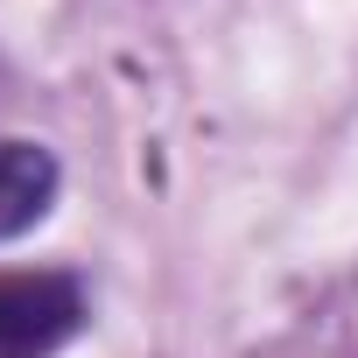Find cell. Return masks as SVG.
<instances>
[{"mask_svg": "<svg viewBox=\"0 0 358 358\" xmlns=\"http://www.w3.org/2000/svg\"><path fill=\"white\" fill-rule=\"evenodd\" d=\"M57 204V155L36 141H0V239H22Z\"/></svg>", "mask_w": 358, "mask_h": 358, "instance_id": "cell-2", "label": "cell"}, {"mask_svg": "<svg viewBox=\"0 0 358 358\" xmlns=\"http://www.w3.org/2000/svg\"><path fill=\"white\" fill-rule=\"evenodd\" d=\"M85 330V288L50 267L0 274V358H57Z\"/></svg>", "mask_w": 358, "mask_h": 358, "instance_id": "cell-1", "label": "cell"}]
</instances>
